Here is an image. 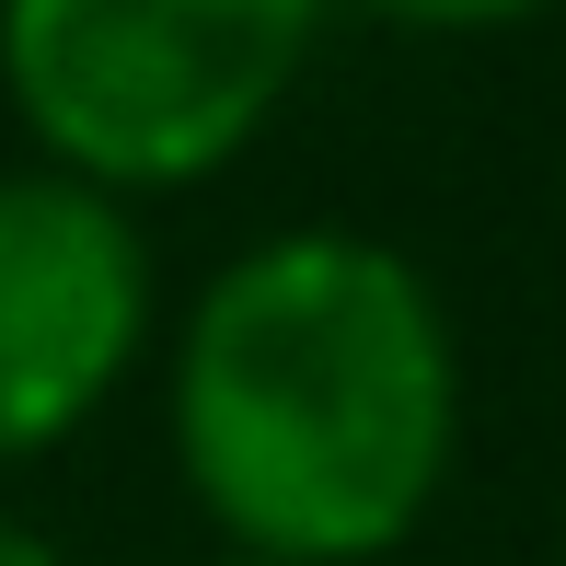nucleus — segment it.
<instances>
[{
    "mask_svg": "<svg viewBox=\"0 0 566 566\" xmlns=\"http://www.w3.org/2000/svg\"><path fill=\"white\" fill-rule=\"evenodd\" d=\"M0 566H70L59 544H46V532L35 521H0Z\"/></svg>",
    "mask_w": 566,
    "mask_h": 566,
    "instance_id": "obj_5",
    "label": "nucleus"
},
{
    "mask_svg": "<svg viewBox=\"0 0 566 566\" xmlns=\"http://www.w3.org/2000/svg\"><path fill=\"white\" fill-rule=\"evenodd\" d=\"M150 347L139 209L82 174H0V462H46Z\"/></svg>",
    "mask_w": 566,
    "mask_h": 566,
    "instance_id": "obj_3",
    "label": "nucleus"
},
{
    "mask_svg": "<svg viewBox=\"0 0 566 566\" xmlns=\"http://www.w3.org/2000/svg\"><path fill=\"white\" fill-rule=\"evenodd\" d=\"M370 23H405V35H509V23L555 12V0H347Z\"/></svg>",
    "mask_w": 566,
    "mask_h": 566,
    "instance_id": "obj_4",
    "label": "nucleus"
},
{
    "mask_svg": "<svg viewBox=\"0 0 566 566\" xmlns=\"http://www.w3.org/2000/svg\"><path fill=\"white\" fill-rule=\"evenodd\" d=\"M324 12L336 0H0V93L46 174L174 197L266 139Z\"/></svg>",
    "mask_w": 566,
    "mask_h": 566,
    "instance_id": "obj_2",
    "label": "nucleus"
},
{
    "mask_svg": "<svg viewBox=\"0 0 566 566\" xmlns=\"http://www.w3.org/2000/svg\"><path fill=\"white\" fill-rule=\"evenodd\" d=\"M462 451V347L417 254L370 231H266L174 336V474L231 555L381 566Z\"/></svg>",
    "mask_w": 566,
    "mask_h": 566,
    "instance_id": "obj_1",
    "label": "nucleus"
},
{
    "mask_svg": "<svg viewBox=\"0 0 566 566\" xmlns=\"http://www.w3.org/2000/svg\"><path fill=\"white\" fill-rule=\"evenodd\" d=\"M220 566H277V555H220Z\"/></svg>",
    "mask_w": 566,
    "mask_h": 566,
    "instance_id": "obj_6",
    "label": "nucleus"
}]
</instances>
